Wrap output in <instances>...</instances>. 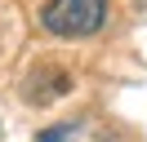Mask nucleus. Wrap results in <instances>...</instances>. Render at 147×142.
I'll return each mask as SVG.
<instances>
[{
	"label": "nucleus",
	"instance_id": "f257e3e1",
	"mask_svg": "<svg viewBox=\"0 0 147 142\" xmlns=\"http://www.w3.org/2000/svg\"><path fill=\"white\" fill-rule=\"evenodd\" d=\"M40 27L63 40H85L107 27V0H49L40 9Z\"/></svg>",
	"mask_w": 147,
	"mask_h": 142
}]
</instances>
